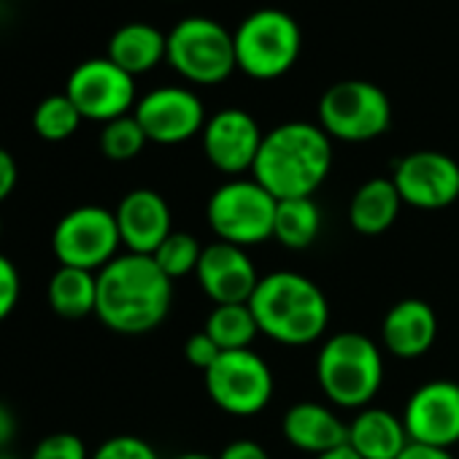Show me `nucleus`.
<instances>
[{"label":"nucleus","instance_id":"31","mask_svg":"<svg viewBox=\"0 0 459 459\" xmlns=\"http://www.w3.org/2000/svg\"><path fill=\"white\" fill-rule=\"evenodd\" d=\"M20 292H22V281L17 265L6 255H0V322L12 316V311L20 303Z\"/></svg>","mask_w":459,"mask_h":459},{"label":"nucleus","instance_id":"21","mask_svg":"<svg viewBox=\"0 0 459 459\" xmlns=\"http://www.w3.org/2000/svg\"><path fill=\"white\" fill-rule=\"evenodd\" d=\"M106 57L130 76L149 74L168 57V33L149 22H127L108 39Z\"/></svg>","mask_w":459,"mask_h":459},{"label":"nucleus","instance_id":"38","mask_svg":"<svg viewBox=\"0 0 459 459\" xmlns=\"http://www.w3.org/2000/svg\"><path fill=\"white\" fill-rule=\"evenodd\" d=\"M173 459H216V456L203 454V451H186V454H178V456H173Z\"/></svg>","mask_w":459,"mask_h":459},{"label":"nucleus","instance_id":"22","mask_svg":"<svg viewBox=\"0 0 459 459\" xmlns=\"http://www.w3.org/2000/svg\"><path fill=\"white\" fill-rule=\"evenodd\" d=\"M403 200L392 178H368L349 203V224L359 236H381L397 221Z\"/></svg>","mask_w":459,"mask_h":459},{"label":"nucleus","instance_id":"7","mask_svg":"<svg viewBox=\"0 0 459 459\" xmlns=\"http://www.w3.org/2000/svg\"><path fill=\"white\" fill-rule=\"evenodd\" d=\"M165 63L195 87H216L238 71L233 33L211 17H186L168 33Z\"/></svg>","mask_w":459,"mask_h":459},{"label":"nucleus","instance_id":"15","mask_svg":"<svg viewBox=\"0 0 459 459\" xmlns=\"http://www.w3.org/2000/svg\"><path fill=\"white\" fill-rule=\"evenodd\" d=\"M403 424L411 443L451 448L459 443V384L427 381L405 403Z\"/></svg>","mask_w":459,"mask_h":459},{"label":"nucleus","instance_id":"5","mask_svg":"<svg viewBox=\"0 0 459 459\" xmlns=\"http://www.w3.org/2000/svg\"><path fill=\"white\" fill-rule=\"evenodd\" d=\"M238 71L255 82H273L290 74L303 52V30L284 9H257L236 30Z\"/></svg>","mask_w":459,"mask_h":459},{"label":"nucleus","instance_id":"25","mask_svg":"<svg viewBox=\"0 0 459 459\" xmlns=\"http://www.w3.org/2000/svg\"><path fill=\"white\" fill-rule=\"evenodd\" d=\"M205 333L213 338V343L221 351H238L255 343L260 327L249 303H236V306H213V311L205 319Z\"/></svg>","mask_w":459,"mask_h":459},{"label":"nucleus","instance_id":"11","mask_svg":"<svg viewBox=\"0 0 459 459\" xmlns=\"http://www.w3.org/2000/svg\"><path fill=\"white\" fill-rule=\"evenodd\" d=\"M65 95L84 119L103 125L127 117L138 103L135 76L122 71L108 57H90L79 63L68 76Z\"/></svg>","mask_w":459,"mask_h":459},{"label":"nucleus","instance_id":"17","mask_svg":"<svg viewBox=\"0 0 459 459\" xmlns=\"http://www.w3.org/2000/svg\"><path fill=\"white\" fill-rule=\"evenodd\" d=\"M117 227L122 236V247L130 255H146L152 257L162 241L173 233V219L168 200L154 189H133L127 192L117 211Z\"/></svg>","mask_w":459,"mask_h":459},{"label":"nucleus","instance_id":"35","mask_svg":"<svg viewBox=\"0 0 459 459\" xmlns=\"http://www.w3.org/2000/svg\"><path fill=\"white\" fill-rule=\"evenodd\" d=\"M397 459H456L448 448H435V446H421V443H408V448Z\"/></svg>","mask_w":459,"mask_h":459},{"label":"nucleus","instance_id":"6","mask_svg":"<svg viewBox=\"0 0 459 459\" xmlns=\"http://www.w3.org/2000/svg\"><path fill=\"white\" fill-rule=\"evenodd\" d=\"M279 200L255 178H230L216 186L205 205V219L216 241L241 249L273 238Z\"/></svg>","mask_w":459,"mask_h":459},{"label":"nucleus","instance_id":"20","mask_svg":"<svg viewBox=\"0 0 459 459\" xmlns=\"http://www.w3.org/2000/svg\"><path fill=\"white\" fill-rule=\"evenodd\" d=\"M411 437L405 432L403 416L386 408L368 405L349 421L346 446L362 459H397L408 448Z\"/></svg>","mask_w":459,"mask_h":459},{"label":"nucleus","instance_id":"34","mask_svg":"<svg viewBox=\"0 0 459 459\" xmlns=\"http://www.w3.org/2000/svg\"><path fill=\"white\" fill-rule=\"evenodd\" d=\"M17 178H20V168H17L14 154L0 146V203H4L14 192Z\"/></svg>","mask_w":459,"mask_h":459},{"label":"nucleus","instance_id":"10","mask_svg":"<svg viewBox=\"0 0 459 459\" xmlns=\"http://www.w3.org/2000/svg\"><path fill=\"white\" fill-rule=\"evenodd\" d=\"M122 236L114 211L103 205H79L68 211L52 233V252L60 265L100 273L119 257Z\"/></svg>","mask_w":459,"mask_h":459},{"label":"nucleus","instance_id":"36","mask_svg":"<svg viewBox=\"0 0 459 459\" xmlns=\"http://www.w3.org/2000/svg\"><path fill=\"white\" fill-rule=\"evenodd\" d=\"M14 435H17V416L6 403H0V451L9 448Z\"/></svg>","mask_w":459,"mask_h":459},{"label":"nucleus","instance_id":"8","mask_svg":"<svg viewBox=\"0 0 459 459\" xmlns=\"http://www.w3.org/2000/svg\"><path fill=\"white\" fill-rule=\"evenodd\" d=\"M316 119L333 141L365 143L389 130L392 100L373 82L346 79L325 90L316 106Z\"/></svg>","mask_w":459,"mask_h":459},{"label":"nucleus","instance_id":"13","mask_svg":"<svg viewBox=\"0 0 459 459\" xmlns=\"http://www.w3.org/2000/svg\"><path fill=\"white\" fill-rule=\"evenodd\" d=\"M133 117L152 143L176 146L203 133L208 117L205 106L189 87H157L138 98Z\"/></svg>","mask_w":459,"mask_h":459},{"label":"nucleus","instance_id":"16","mask_svg":"<svg viewBox=\"0 0 459 459\" xmlns=\"http://www.w3.org/2000/svg\"><path fill=\"white\" fill-rule=\"evenodd\" d=\"M195 276H197L200 290L216 306L249 303L252 292L257 290L263 279L247 249L224 244V241H213L203 247Z\"/></svg>","mask_w":459,"mask_h":459},{"label":"nucleus","instance_id":"24","mask_svg":"<svg viewBox=\"0 0 459 459\" xmlns=\"http://www.w3.org/2000/svg\"><path fill=\"white\" fill-rule=\"evenodd\" d=\"M322 233V211L314 197H292L279 200L276 221H273V238L287 249H308Z\"/></svg>","mask_w":459,"mask_h":459},{"label":"nucleus","instance_id":"18","mask_svg":"<svg viewBox=\"0 0 459 459\" xmlns=\"http://www.w3.org/2000/svg\"><path fill=\"white\" fill-rule=\"evenodd\" d=\"M437 338V316L429 303L405 298L394 303L381 322L384 349L400 359H416L432 349Z\"/></svg>","mask_w":459,"mask_h":459},{"label":"nucleus","instance_id":"19","mask_svg":"<svg viewBox=\"0 0 459 459\" xmlns=\"http://www.w3.org/2000/svg\"><path fill=\"white\" fill-rule=\"evenodd\" d=\"M281 432L290 446L306 454H327L338 446H346L349 424L325 403L303 400L287 408L281 419Z\"/></svg>","mask_w":459,"mask_h":459},{"label":"nucleus","instance_id":"2","mask_svg":"<svg viewBox=\"0 0 459 459\" xmlns=\"http://www.w3.org/2000/svg\"><path fill=\"white\" fill-rule=\"evenodd\" d=\"M333 170V138L316 122H284L265 133L252 178L276 200L314 197Z\"/></svg>","mask_w":459,"mask_h":459},{"label":"nucleus","instance_id":"14","mask_svg":"<svg viewBox=\"0 0 459 459\" xmlns=\"http://www.w3.org/2000/svg\"><path fill=\"white\" fill-rule=\"evenodd\" d=\"M265 133L260 122L244 108H221L208 117L200 141L205 160L224 176H241L252 173Z\"/></svg>","mask_w":459,"mask_h":459},{"label":"nucleus","instance_id":"29","mask_svg":"<svg viewBox=\"0 0 459 459\" xmlns=\"http://www.w3.org/2000/svg\"><path fill=\"white\" fill-rule=\"evenodd\" d=\"M84 440L74 432H52L36 443L30 459H90Z\"/></svg>","mask_w":459,"mask_h":459},{"label":"nucleus","instance_id":"23","mask_svg":"<svg viewBox=\"0 0 459 459\" xmlns=\"http://www.w3.org/2000/svg\"><path fill=\"white\" fill-rule=\"evenodd\" d=\"M49 308L63 319H84L98 306V273L60 265L47 284Z\"/></svg>","mask_w":459,"mask_h":459},{"label":"nucleus","instance_id":"4","mask_svg":"<svg viewBox=\"0 0 459 459\" xmlns=\"http://www.w3.org/2000/svg\"><path fill=\"white\" fill-rule=\"evenodd\" d=\"M316 381L335 408L362 411L384 384V354L362 333H335L316 354Z\"/></svg>","mask_w":459,"mask_h":459},{"label":"nucleus","instance_id":"39","mask_svg":"<svg viewBox=\"0 0 459 459\" xmlns=\"http://www.w3.org/2000/svg\"><path fill=\"white\" fill-rule=\"evenodd\" d=\"M0 459H17L14 454H9V451H0Z\"/></svg>","mask_w":459,"mask_h":459},{"label":"nucleus","instance_id":"1","mask_svg":"<svg viewBox=\"0 0 459 459\" xmlns=\"http://www.w3.org/2000/svg\"><path fill=\"white\" fill-rule=\"evenodd\" d=\"M173 303V281L154 257L119 255L98 273L95 316L119 335H143L157 330Z\"/></svg>","mask_w":459,"mask_h":459},{"label":"nucleus","instance_id":"26","mask_svg":"<svg viewBox=\"0 0 459 459\" xmlns=\"http://www.w3.org/2000/svg\"><path fill=\"white\" fill-rule=\"evenodd\" d=\"M82 114L79 108L71 103V98L63 92V95H49L44 98L36 111H33V130L44 138V141H68L79 125H82Z\"/></svg>","mask_w":459,"mask_h":459},{"label":"nucleus","instance_id":"12","mask_svg":"<svg viewBox=\"0 0 459 459\" xmlns=\"http://www.w3.org/2000/svg\"><path fill=\"white\" fill-rule=\"evenodd\" d=\"M392 184L397 186L403 205L440 211L459 200V162L435 149L411 152L394 162Z\"/></svg>","mask_w":459,"mask_h":459},{"label":"nucleus","instance_id":"32","mask_svg":"<svg viewBox=\"0 0 459 459\" xmlns=\"http://www.w3.org/2000/svg\"><path fill=\"white\" fill-rule=\"evenodd\" d=\"M184 354H186V362L192 365V368H197V370H208L216 359H219V354H221V349L213 343V338L203 330V333H195V335H189L186 338V343H184Z\"/></svg>","mask_w":459,"mask_h":459},{"label":"nucleus","instance_id":"33","mask_svg":"<svg viewBox=\"0 0 459 459\" xmlns=\"http://www.w3.org/2000/svg\"><path fill=\"white\" fill-rule=\"evenodd\" d=\"M216 459H271V454L257 443V440H233L221 448V454Z\"/></svg>","mask_w":459,"mask_h":459},{"label":"nucleus","instance_id":"27","mask_svg":"<svg viewBox=\"0 0 459 459\" xmlns=\"http://www.w3.org/2000/svg\"><path fill=\"white\" fill-rule=\"evenodd\" d=\"M200 255H203V247H200V241L195 236L173 230V233L162 241V247L152 257L160 265V271L173 281V279H184V276L195 273L197 263H200Z\"/></svg>","mask_w":459,"mask_h":459},{"label":"nucleus","instance_id":"37","mask_svg":"<svg viewBox=\"0 0 459 459\" xmlns=\"http://www.w3.org/2000/svg\"><path fill=\"white\" fill-rule=\"evenodd\" d=\"M314 459H362V456L354 454L349 446H338V448H333V451H327V454H319V456H314Z\"/></svg>","mask_w":459,"mask_h":459},{"label":"nucleus","instance_id":"9","mask_svg":"<svg viewBox=\"0 0 459 459\" xmlns=\"http://www.w3.org/2000/svg\"><path fill=\"white\" fill-rule=\"evenodd\" d=\"M211 403L230 416H257L273 400V370L252 349L221 351L219 359L203 373Z\"/></svg>","mask_w":459,"mask_h":459},{"label":"nucleus","instance_id":"3","mask_svg":"<svg viewBox=\"0 0 459 459\" xmlns=\"http://www.w3.org/2000/svg\"><path fill=\"white\" fill-rule=\"evenodd\" d=\"M249 308L263 335L281 346H311L330 325V303L316 281L295 271H273L260 279Z\"/></svg>","mask_w":459,"mask_h":459},{"label":"nucleus","instance_id":"30","mask_svg":"<svg viewBox=\"0 0 459 459\" xmlns=\"http://www.w3.org/2000/svg\"><path fill=\"white\" fill-rule=\"evenodd\" d=\"M90 459H160V454L138 435H114L103 440Z\"/></svg>","mask_w":459,"mask_h":459},{"label":"nucleus","instance_id":"28","mask_svg":"<svg viewBox=\"0 0 459 459\" xmlns=\"http://www.w3.org/2000/svg\"><path fill=\"white\" fill-rule=\"evenodd\" d=\"M146 143H149V138L133 114L106 122L100 130V152L114 162H127V160L138 157Z\"/></svg>","mask_w":459,"mask_h":459},{"label":"nucleus","instance_id":"40","mask_svg":"<svg viewBox=\"0 0 459 459\" xmlns=\"http://www.w3.org/2000/svg\"><path fill=\"white\" fill-rule=\"evenodd\" d=\"M173 4H178V0H173Z\"/></svg>","mask_w":459,"mask_h":459}]
</instances>
